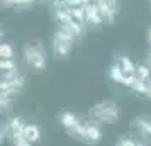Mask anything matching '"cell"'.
Masks as SVG:
<instances>
[{
    "instance_id": "277c9868",
    "label": "cell",
    "mask_w": 151,
    "mask_h": 146,
    "mask_svg": "<svg viewBox=\"0 0 151 146\" xmlns=\"http://www.w3.org/2000/svg\"><path fill=\"white\" fill-rule=\"evenodd\" d=\"M132 127L137 131V134L143 139L150 141L151 139V119L148 116H141L132 121Z\"/></svg>"
},
{
    "instance_id": "5bb4252c",
    "label": "cell",
    "mask_w": 151,
    "mask_h": 146,
    "mask_svg": "<svg viewBox=\"0 0 151 146\" xmlns=\"http://www.w3.org/2000/svg\"><path fill=\"white\" fill-rule=\"evenodd\" d=\"M151 75V68L150 66H146V65H137V68H136V77L139 78V80H148Z\"/></svg>"
},
{
    "instance_id": "30bf717a",
    "label": "cell",
    "mask_w": 151,
    "mask_h": 146,
    "mask_svg": "<svg viewBox=\"0 0 151 146\" xmlns=\"http://www.w3.org/2000/svg\"><path fill=\"white\" fill-rule=\"evenodd\" d=\"M61 29H65V31H68L70 34L73 36V37H78V36H82V24L80 22H76V21H71L66 22V24H63Z\"/></svg>"
},
{
    "instance_id": "6da1fadb",
    "label": "cell",
    "mask_w": 151,
    "mask_h": 146,
    "mask_svg": "<svg viewBox=\"0 0 151 146\" xmlns=\"http://www.w3.org/2000/svg\"><path fill=\"white\" fill-rule=\"evenodd\" d=\"M88 116L93 119V122L102 124H112L121 116V109L114 100H100L95 105H92L88 111Z\"/></svg>"
},
{
    "instance_id": "8992f818",
    "label": "cell",
    "mask_w": 151,
    "mask_h": 146,
    "mask_svg": "<svg viewBox=\"0 0 151 146\" xmlns=\"http://www.w3.org/2000/svg\"><path fill=\"white\" fill-rule=\"evenodd\" d=\"M60 122H61V126L66 131H70V129H73L80 121H78V117H76L75 114H71V112H61V114H60Z\"/></svg>"
},
{
    "instance_id": "8fae6325",
    "label": "cell",
    "mask_w": 151,
    "mask_h": 146,
    "mask_svg": "<svg viewBox=\"0 0 151 146\" xmlns=\"http://www.w3.org/2000/svg\"><path fill=\"white\" fill-rule=\"evenodd\" d=\"M119 65H121V68H122V71L126 73V75H136V68L137 66H134V63L131 61L127 56L119 58Z\"/></svg>"
},
{
    "instance_id": "7c38bea8",
    "label": "cell",
    "mask_w": 151,
    "mask_h": 146,
    "mask_svg": "<svg viewBox=\"0 0 151 146\" xmlns=\"http://www.w3.org/2000/svg\"><path fill=\"white\" fill-rule=\"evenodd\" d=\"M134 92H137V93H144V95H150V85L146 83L144 80H139V78H136V82L132 83V87H131Z\"/></svg>"
},
{
    "instance_id": "9c48e42d",
    "label": "cell",
    "mask_w": 151,
    "mask_h": 146,
    "mask_svg": "<svg viewBox=\"0 0 151 146\" xmlns=\"http://www.w3.org/2000/svg\"><path fill=\"white\" fill-rule=\"evenodd\" d=\"M110 78L114 80V82H117V83H122L124 78H126V73L122 71V68H121V65H119V61L114 63L112 66H110V71H109Z\"/></svg>"
},
{
    "instance_id": "ac0fdd59",
    "label": "cell",
    "mask_w": 151,
    "mask_h": 146,
    "mask_svg": "<svg viewBox=\"0 0 151 146\" xmlns=\"http://www.w3.org/2000/svg\"><path fill=\"white\" fill-rule=\"evenodd\" d=\"M2 2H7V4H15L17 0H2Z\"/></svg>"
},
{
    "instance_id": "d6986e66",
    "label": "cell",
    "mask_w": 151,
    "mask_h": 146,
    "mask_svg": "<svg viewBox=\"0 0 151 146\" xmlns=\"http://www.w3.org/2000/svg\"><path fill=\"white\" fill-rule=\"evenodd\" d=\"M148 63H150V66H151V51L148 53Z\"/></svg>"
},
{
    "instance_id": "5b68a950",
    "label": "cell",
    "mask_w": 151,
    "mask_h": 146,
    "mask_svg": "<svg viewBox=\"0 0 151 146\" xmlns=\"http://www.w3.org/2000/svg\"><path fill=\"white\" fill-rule=\"evenodd\" d=\"M102 139V131L97 126V122H87L85 124V132H83L82 141L87 145H95Z\"/></svg>"
},
{
    "instance_id": "44dd1931",
    "label": "cell",
    "mask_w": 151,
    "mask_h": 146,
    "mask_svg": "<svg viewBox=\"0 0 151 146\" xmlns=\"http://www.w3.org/2000/svg\"><path fill=\"white\" fill-rule=\"evenodd\" d=\"M150 41H151V34H150Z\"/></svg>"
},
{
    "instance_id": "7a4b0ae2",
    "label": "cell",
    "mask_w": 151,
    "mask_h": 146,
    "mask_svg": "<svg viewBox=\"0 0 151 146\" xmlns=\"http://www.w3.org/2000/svg\"><path fill=\"white\" fill-rule=\"evenodd\" d=\"M24 58L34 71H42L46 68V55L42 51L41 44H27L24 48Z\"/></svg>"
},
{
    "instance_id": "ffe728a7",
    "label": "cell",
    "mask_w": 151,
    "mask_h": 146,
    "mask_svg": "<svg viewBox=\"0 0 151 146\" xmlns=\"http://www.w3.org/2000/svg\"><path fill=\"white\" fill-rule=\"evenodd\" d=\"M136 146H144V145H141V143H137V145Z\"/></svg>"
},
{
    "instance_id": "ba28073f",
    "label": "cell",
    "mask_w": 151,
    "mask_h": 146,
    "mask_svg": "<svg viewBox=\"0 0 151 146\" xmlns=\"http://www.w3.org/2000/svg\"><path fill=\"white\" fill-rule=\"evenodd\" d=\"M24 127H26V124H24V121L21 117H12L9 121V131H10V134H22Z\"/></svg>"
},
{
    "instance_id": "3957f363",
    "label": "cell",
    "mask_w": 151,
    "mask_h": 146,
    "mask_svg": "<svg viewBox=\"0 0 151 146\" xmlns=\"http://www.w3.org/2000/svg\"><path fill=\"white\" fill-rule=\"evenodd\" d=\"M73 48V36L70 34L68 31L60 29L55 34V41H53V51L56 56L65 58L70 55V51Z\"/></svg>"
},
{
    "instance_id": "52a82bcc",
    "label": "cell",
    "mask_w": 151,
    "mask_h": 146,
    "mask_svg": "<svg viewBox=\"0 0 151 146\" xmlns=\"http://www.w3.org/2000/svg\"><path fill=\"white\" fill-rule=\"evenodd\" d=\"M22 134H24L31 143H37V141L41 139V129H39L36 124H26Z\"/></svg>"
},
{
    "instance_id": "4fadbf2b",
    "label": "cell",
    "mask_w": 151,
    "mask_h": 146,
    "mask_svg": "<svg viewBox=\"0 0 151 146\" xmlns=\"http://www.w3.org/2000/svg\"><path fill=\"white\" fill-rule=\"evenodd\" d=\"M10 138H12V146H32V143L24 134H10Z\"/></svg>"
},
{
    "instance_id": "9a60e30c",
    "label": "cell",
    "mask_w": 151,
    "mask_h": 146,
    "mask_svg": "<svg viewBox=\"0 0 151 146\" xmlns=\"http://www.w3.org/2000/svg\"><path fill=\"white\" fill-rule=\"evenodd\" d=\"M0 56H2V60H12L14 58V49L10 44L7 42H2V46H0Z\"/></svg>"
},
{
    "instance_id": "e0dca14e",
    "label": "cell",
    "mask_w": 151,
    "mask_h": 146,
    "mask_svg": "<svg viewBox=\"0 0 151 146\" xmlns=\"http://www.w3.org/2000/svg\"><path fill=\"white\" fill-rule=\"evenodd\" d=\"M136 145H137V143L132 138H126V136L119 138V139H117V143H116V146H136Z\"/></svg>"
},
{
    "instance_id": "2e32d148",
    "label": "cell",
    "mask_w": 151,
    "mask_h": 146,
    "mask_svg": "<svg viewBox=\"0 0 151 146\" xmlns=\"http://www.w3.org/2000/svg\"><path fill=\"white\" fill-rule=\"evenodd\" d=\"M0 68L5 70V71H15L17 65H15L14 60H2V61H0Z\"/></svg>"
}]
</instances>
